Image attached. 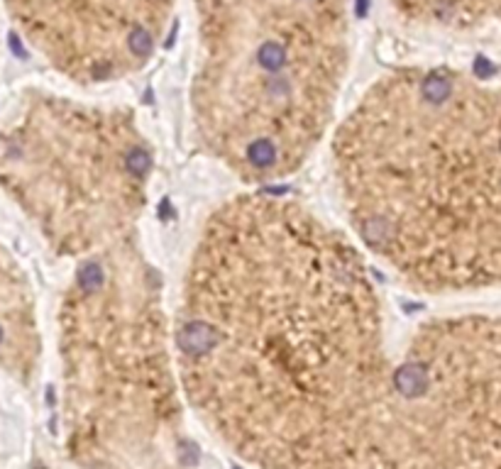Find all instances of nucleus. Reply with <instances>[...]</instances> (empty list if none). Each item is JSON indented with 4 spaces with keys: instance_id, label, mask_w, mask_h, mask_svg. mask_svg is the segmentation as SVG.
Listing matches in <instances>:
<instances>
[{
    "instance_id": "f257e3e1",
    "label": "nucleus",
    "mask_w": 501,
    "mask_h": 469,
    "mask_svg": "<svg viewBox=\"0 0 501 469\" xmlns=\"http://www.w3.org/2000/svg\"><path fill=\"white\" fill-rule=\"evenodd\" d=\"M178 381L237 450L296 469L379 459L396 359L367 254L277 191L218 203L174 306Z\"/></svg>"
},
{
    "instance_id": "0eeeda50",
    "label": "nucleus",
    "mask_w": 501,
    "mask_h": 469,
    "mask_svg": "<svg viewBox=\"0 0 501 469\" xmlns=\"http://www.w3.org/2000/svg\"><path fill=\"white\" fill-rule=\"evenodd\" d=\"M408 27L438 34H494L501 39V0H386Z\"/></svg>"
},
{
    "instance_id": "39448f33",
    "label": "nucleus",
    "mask_w": 501,
    "mask_h": 469,
    "mask_svg": "<svg viewBox=\"0 0 501 469\" xmlns=\"http://www.w3.org/2000/svg\"><path fill=\"white\" fill-rule=\"evenodd\" d=\"M379 455L391 469H501V311L413 330L394 364Z\"/></svg>"
},
{
    "instance_id": "f03ea898",
    "label": "nucleus",
    "mask_w": 501,
    "mask_h": 469,
    "mask_svg": "<svg viewBox=\"0 0 501 469\" xmlns=\"http://www.w3.org/2000/svg\"><path fill=\"white\" fill-rule=\"evenodd\" d=\"M328 137L335 198L364 254L426 296L501 289V78L391 67Z\"/></svg>"
},
{
    "instance_id": "20e7f679",
    "label": "nucleus",
    "mask_w": 501,
    "mask_h": 469,
    "mask_svg": "<svg viewBox=\"0 0 501 469\" xmlns=\"http://www.w3.org/2000/svg\"><path fill=\"white\" fill-rule=\"evenodd\" d=\"M59 296V357L73 445L103 469L184 459L174 308L145 225L78 247Z\"/></svg>"
},
{
    "instance_id": "7ed1b4c3",
    "label": "nucleus",
    "mask_w": 501,
    "mask_h": 469,
    "mask_svg": "<svg viewBox=\"0 0 501 469\" xmlns=\"http://www.w3.org/2000/svg\"><path fill=\"white\" fill-rule=\"evenodd\" d=\"M189 115L203 152L250 189L328 140L355 56V0H186Z\"/></svg>"
},
{
    "instance_id": "423d86ee",
    "label": "nucleus",
    "mask_w": 501,
    "mask_h": 469,
    "mask_svg": "<svg viewBox=\"0 0 501 469\" xmlns=\"http://www.w3.org/2000/svg\"><path fill=\"white\" fill-rule=\"evenodd\" d=\"M17 34L78 91L142 73L167 42L181 0H5Z\"/></svg>"
}]
</instances>
